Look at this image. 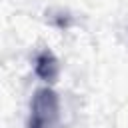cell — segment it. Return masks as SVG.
<instances>
[{
  "instance_id": "cell-2",
  "label": "cell",
  "mask_w": 128,
  "mask_h": 128,
  "mask_svg": "<svg viewBox=\"0 0 128 128\" xmlns=\"http://www.w3.org/2000/svg\"><path fill=\"white\" fill-rule=\"evenodd\" d=\"M34 72L40 80H44L46 84H54L60 76V64H58V58L54 56L52 50L44 48L36 54L34 58Z\"/></svg>"
},
{
  "instance_id": "cell-1",
  "label": "cell",
  "mask_w": 128,
  "mask_h": 128,
  "mask_svg": "<svg viewBox=\"0 0 128 128\" xmlns=\"http://www.w3.org/2000/svg\"><path fill=\"white\" fill-rule=\"evenodd\" d=\"M60 118V98L52 88H38L32 96L26 128H54Z\"/></svg>"
}]
</instances>
